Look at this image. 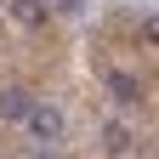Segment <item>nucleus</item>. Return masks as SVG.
Instances as JSON below:
<instances>
[{
    "instance_id": "obj_5",
    "label": "nucleus",
    "mask_w": 159,
    "mask_h": 159,
    "mask_svg": "<svg viewBox=\"0 0 159 159\" xmlns=\"http://www.w3.org/2000/svg\"><path fill=\"white\" fill-rule=\"evenodd\" d=\"M131 142H136L131 125H119V119H114V125H102V148H108V153H131Z\"/></svg>"
},
{
    "instance_id": "obj_3",
    "label": "nucleus",
    "mask_w": 159,
    "mask_h": 159,
    "mask_svg": "<svg viewBox=\"0 0 159 159\" xmlns=\"http://www.w3.org/2000/svg\"><path fill=\"white\" fill-rule=\"evenodd\" d=\"M108 91H114L119 108H131L136 97H142V80H136V74H108Z\"/></svg>"
},
{
    "instance_id": "obj_1",
    "label": "nucleus",
    "mask_w": 159,
    "mask_h": 159,
    "mask_svg": "<svg viewBox=\"0 0 159 159\" xmlns=\"http://www.w3.org/2000/svg\"><path fill=\"white\" fill-rule=\"evenodd\" d=\"M23 125L34 131V148H57V142H63V108H51V102H40V97H34V108L23 114Z\"/></svg>"
},
{
    "instance_id": "obj_6",
    "label": "nucleus",
    "mask_w": 159,
    "mask_h": 159,
    "mask_svg": "<svg viewBox=\"0 0 159 159\" xmlns=\"http://www.w3.org/2000/svg\"><path fill=\"white\" fill-rule=\"evenodd\" d=\"M23 159H57V148H29Z\"/></svg>"
},
{
    "instance_id": "obj_2",
    "label": "nucleus",
    "mask_w": 159,
    "mask_h": 159,
    "mask_svg": "<svg viewBox=\"0 0 159 159\" xmlns=\"http://www.w3.org/2000/svg\"><path fill=\"white\" fill-rule=\"evenodd\" d=\"M34 108V91H23V85H6L0 91V119H23Z\"/></svg>"
},
{
    "instance_id": "obj_4",
    "label": "nucleus",
    "mask_w": 159,
    "mask_h": 159,
    "mask_svg": "<svg viewBox=\"0 0 159 159\" xmlns=\"http://www.w3.org/2000/svg\"><path fill=\"white\" fill-rule=\"evenodd\" d=\"M0 6H6L17 23L23 29H34V23H46V6H40V0H0Z\"/></svg>"
}]
</instances>
